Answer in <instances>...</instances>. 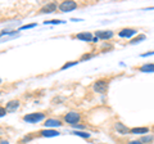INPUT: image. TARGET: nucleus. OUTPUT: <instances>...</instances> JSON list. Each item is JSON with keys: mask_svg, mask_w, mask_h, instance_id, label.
Segmentation results:
<instances>
[{"mask_svg": "<svg viewBox=\"0 0 154 144\" xmlns=\"http://www.w3.org/2000/svg\"><path fill=\"white\" fill-rule=\"evenodd\" d=\"M40 135L41 136H55V135H59L58 131H54V130H44V131H40Z\"/></svg>", "mask_w": 154, "mask_h": 144, "instance_id": "ddd939ff", "label": "nucleus"}, {"mask_svg": "<svg viewBox=\"0 0 154 144\" xmlns=\"http://www.w3.org/2000/svg\"><path fill=\"white\" fill-rule=\"evenodd\" d=\"M36 23H32V25H27V26H22L21 30H26V28H31V27H35Z\"/></svg>", "mask_w": 154, "mask_h": 144, "instance_id": "aec40b11", "label": "nucleus"}, {"mask_svg": "<svg viewBox=\"0 0 154 144\" xmlns=\"http://www.w3.org/2000/svg\"><path fill=\"white\" fill-rule=\"evenodd\" d=\"M19 105V100H11L7 104V112H14Z\"/></svg>", "mask_w": 154, "mask_h": 144, "instance_id": "9d476101", "label": "nucleus"}, {"mask_svg": "<svg viewBox=\"0 0 154 144\" xmlns=\"http://www.w3.org/2000/svg\"><path fill=\"white\" fill-rule=\"evenodd\" d=\"M64 121L68 122V124H72V125L77 124L80 121V114L76 113V112H69V113L64 114Z\"/></svg>", "mask_w": 154, "mask_h": 144, "instance_id": "20e7f679", "label": "nucleus"}, {"mask_svg": "<svg viewBox=\"0 0 154 144\" xmlns=\"http://www.w3.org/2000/svg\"><path fill=\"white\" fill-rule=\"evenodd\" d=\"M139 70H140L141 72H148V74H150V72H154V64H153V63L144 64V66H141Z\"/></svg>", "mask_w": 154, "mask_h": 144, "instance_id": "9b49d317", "label": "nucleus"}, {"mask_svg": "<svg viewBox=\"0 0 154 144\" xmlns=\"http://www.w3.org/2000/svg\"><path fill=\"white\" fill-rule=\"evenodd\" d=\"M95 35L98 39H103V40H108L113 36V31H96Z\"/></svg>", "mask_w": 154, "mask_h": 144, "instance_id": "423d86ee", "label": "nucleus"}, {"mask_svg": "<svg viewBox=\"0 0 154 144\" xmlns=\"http://www.w3.org/2000/svg\"><path fill=\"white\" fill-rule=\"evenodd\" d=\"M5 114H7V108L0 107V117H2V116H5Z\"/></svg>", "mask_w": 154, "mask_h": 144, "instance_id": "a211bd4d", "label": "nucleus"}, {"mask_svg": "<svg viewBox=\"0 0 154 144\" xmlns=\"http://www.w3.org/2000/svg\"><path fill=\"white\" fill-rule=\"evenodd\" d=\"M45 117V113H42V112H37V113H30V114H26L25 117H23V120L27 122H32V124H35V122H38L40 120H42Z\"/></svg>", "mask_w": 154, "mask_h": 144, "instance_id": "f03ea898", "label": "nucleus"}, {"mask_svg": "<svg viewBox=\"0 0 154 144\" xmlns=\"http://www.w3.org/2000/svg\"><path fill=\"white\" fill-rule=\"evenodd\" d=\"M128 144H143L140 140H132V142H130Z\"/></svg>", "mask_w": 154, "mask_h": 144, "instance_id": "4be33fe9", "label": "nucleus"}, {"mask_svg": "<svg viewBox=\"0 0 154 144\" xmlns=\"http://www.w3.org/2000/svg\"><path fill=\"white\" fill-rule=\"evenodd\" d=\"M76 63H77V62H69L68 64H64L63 67H62V70H66L67 67H71V66H73V64H76Z\"/></svg>", "mask_w": 154, "mask_h": 144, "instance_id": "6ab92c4d", "label": "nucleus"}, {"mask_svg": "<svg viewBox=\"0 0 154 144\" xmlns=\"http://www.w3.org/2000/svg\"><path fill=\"white\" fill-rule=\"evenodd\" d=\"M75 135H79V136H81V138H89V136H90L88 133H80V131L75 133Z\"/></svg>", "mask_w": 154, "mask_h": 144, "instance_id": "f3484780", "label": "nucleus"}, {"mask_svg": "<svg viewBox=\"0 0 154 144\" xmlns=\"http://www.w3.org/2000/svg\"><path fill=\"white\" fill-rule=\"evenodd\" d=\"M73 37H75V39H79V40H84V41H91V40H93V36H91L90 32L79 33V35H75Z\"/></svg>", "mask_w": 154, "mask_h": 144, "instance_id": "6e6552de", "label": "nucleus"}, {"mask_svg": "<svg viewBox=\"0 0 154 144\" xmlns=\"http://www.w3.org/2000/svg\"><path fill=\"white\" fill-rule=\"evenodd\" d=\"M153 138H154V136H143V138L140 139V142H141V143H150V142L153 140Z\"/></svg>", "mask_w": 154, "mask_h": 144, "instance_id": "dca6fc26", "label": "nucleus"}, {"mask_svg": "<svg viewBox=\"0 0 154 144\" xmlns=\"http://www.w3.org/2000/svg\"><path fill=\"white\" fill-rule=\"evenodd\" d=\"M2 144H8V142H2Z\"/></svg>", "mask_w": 154, "mask_h": 144, "instance_id": "5701e85b", "label": "nucleus"}, {"mask_svg": "<svg viewBox=\"0 0 154 144\" xmlns=\"http://www.w3.org/2000/svg\"><path fill=\"white\" fill-rule=\"evenodd\" d=\"M57 11V4L55 3H49L40 9V13H51V12H55Z\"/></svg>", "mask_w": 154, "mask_h": 144, "instance_id": "0eeeda50", "label": "nucleus"}, {"mask_svg": "<svg viewBox=\"0 0 154 144\" xmlns=\"http://www.w3.org/2000/svg\"><path fill=\"white\" fill-rule=\"evenodd\" d=\"M114 129H116V131H118L119 134H123V135H125V134H128V133H130L128 127H126V126H125L123 124H121V122H117V124H116V125H114Z\"/></svg>", "mask_w": 154, "mask_h": 144, "instance_id": "1a4fd4ad", "label": "nucleus"}, {"mask_svg": "<svg viewBox=\"0 0 154 144\" xmlns=\"http://www.w3.org/2000/svg\"><path fill=\"white\" fill-rule=\"evenodd\" d=\"M94 90L99 94H105L108 90V81L105 80H98L94 84Z\"/></svg>", "mask_w": 154, "mask_h": 144, "instance_id": "f257e3e1", "label": "nucleus"}, {"mask_svg": "<svg viewBox=\"0 0 154 144\" xmlns=\"http://www.w3.org/2000/svg\"><path fill=\"white\" fill-rule=\"evenodd\" d=\"M76 8H77V3H75V2H63L59 5V11L60 12H71Z\"/></svg>", "mask_w": 154, "mask_h": 144, "instance_id": "7ed1b4c3", "label": "nucleus"}, {"mask_svg": "<svg viewBox=\"0 0 154 144\" xmlns=\"http://www.w3.org/2000/svg\"><path fill=\"white\" fill-rule=\"evenodd\" d=\"M154 54V50L153 52H149V53H145V54H143L141 57H148V55H153Z\"/></svg>", "mask_w": 154, "mask_h": 144, "instance_id": "412c9836", "label": "nucleus"}, {"mask_svg": "<svg viewBox=\"0 0 154 144\" xmlns=\"http://www.w3.org/2000/svg\"><path fill=\"white\" fill-rule=\"evenodd\" d=\"M130 131H131L132 134H146L149 131V129L148 127H134Z\"/></svg>", "mask_w": 154, "mask_h": 144, "instance_id": "4468645a", "label": "nucleus"}, {"mask_svg": "<svg viewBox=\"0 0 154 144\" xmlns=\"http://www.w3.org/2000/svg\"><path fill=\"white\" fill-rule=\"evenodd\" d=\"M146 39V36L145 35H140V36H137L136 39H132L131 41H130V44H137V42H140V41H143V40H145Z\"/></svg>", "mask_w": 154, "mask_h": 144, "instance_id": "2eb2a0df", "label": "nucleus"}, {"mask_svg": "<svg viewBox=\"0 0 154 144\" xmlns=\"http://www.w3.org/2000/svg\"><path fill=\"white\" fill-rule=\"evenodd\" d=\"M137 31L135 30V28H123V30H121L118 32V36L121 37H131L134 35H136Z\"/></svg>", "mask_w": 154, "mask_h": 144, "instance_id": "39448f33", "label": "nucleus"}, {"mask_svg": "<svg viewBox=\"0 0 154 144\" xmlns=\"http://www.w3.org/2000/svg\"><path fill=\"white\" fill-rule=\"evenodd\" d=\"M60 121L59 120H53V118H50V120H46V121L44 122V126H60Z\"/></svg>", "mask_w": 154, "mask_h": 144, "instance_id": "f8f14e48", "label": "nucleus"}]
</instances>
